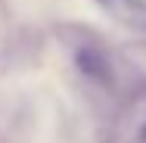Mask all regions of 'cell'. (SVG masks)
Instances as JSON below:
<instances>
[{
  "mask_svg": "<svg viewBox=\"0 0 146 143\" xmlns=\"http://www.w3.org/2000/svg\"><path fill=\"white\" fill-rule=\"evenodd\" d=\"M115 22L146 34V0H96Z\"/></svg>",
  "mask_w": 146,
  "mask_h": 143,
  "instance_id": "6da1fadb",
  "label": "cell"
}]
</instances>
